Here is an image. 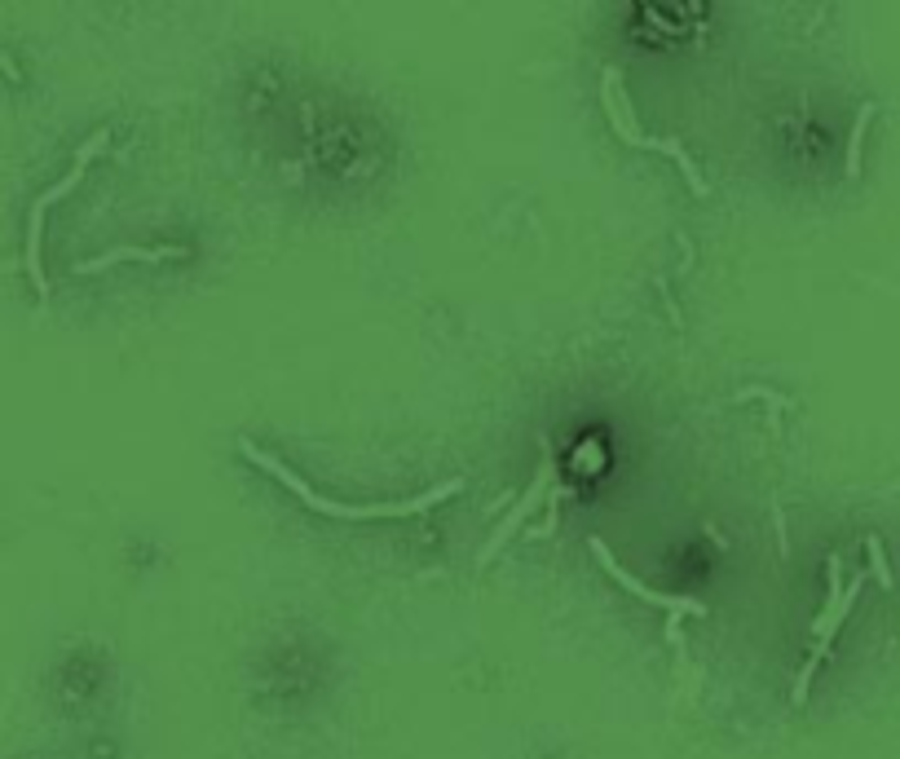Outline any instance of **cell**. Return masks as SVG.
<instances>
[{"instance_id":"cell-1","label":"cell","mask_w":900,"mask_h":759,"mask_svg":"<svg viewBox=\"0 0 900 759\" xmlns=\"http://www.w3.org/2000/svg\"><path fill=\"white\" fill-rule=\"evenodd\" d=\"M239 451L252 459L256 468H265V473H274L278 481H283L287 490L300 499V504H309L314 512H323V517H345V521H371V517H411V512H424V508H433V504H442V499H450V495H459L464 490V477H450V481H442V486H433V490H424V495H415V499H402V504H336V499H327V495H318V490H309V481H300L292 468L287 464H278L274 455H265L261 446H252L248 437H239Z\"/></svg>"},{"instance_id":"cell-2","label":"cell","mask_w":900,"mask_h":759,"mask_svg":"<svg viewBox=\"0 0 900 759\" xmlns=\"http://www.w3.org/2000/svg\"><path fill=\"white\" fill-rule=\"evenodd\" d=\"M830 592H825V605H821V614H817V623H812V654H808V662H803V671H799V680H795V693H790V702L795 707H803L808 702V684H812V676H817V667H821V658L830 654V640H834V632L843 627V618H848V609L856 605V596H861V579H852L848 587H839V579H843V561L839 557H830Z\"/></svg>"},{"instance_id":"cell-3","label":"cell","mask_w":900,"mask_h":759,"mask_svg":"<svg viewBox=\"0 0 900 759\" xmlns=\"http://www.w3.org/2000/svg\"><path fill=\"white\" fill-rule=\"evenodd\" d=\"M106 142H111V128H98V133L89 137V142L80 146V155H75V164H71V173L58 181V186H49L45 195H40L36 203H31V221H27V274H31V283H36V296L45 301L49 296V279H45V270H40V230H45V212L58 203L62 195H71L75 186H80V177L89 173V164L98 159L102 151H106Z\"/></svg>"},{"instance_id":"cell-4","label":"cell","mask_w":900,"mask_h":759,"mask_svg":"<svg viewBox=\"0 0 900 759\" xmlns=\"http://www.w3.org/2000/svg\"><path fill=\"white\" fill-rule=\"evenodd\" d=\"M600 102H605V115H609V124H614V133L623 137L627 146H640V151H662V155H671L675 164H680V173H684V181H689V190L693 195H706V181H702V173H698V164H693L689 155H684V146L680 142H667V137H645L636 128V120H631V111H627V98H618V71L609 67L605 71V84H600Z\"/></svg>"},{"instance_id":"cell-5","label":"cell","mask_w":900,"mask_h":759,"mask_svg":"<svg viewBox=\"0 0 900 759\" xmlns=\"http://www.w3.org/2000/svg\"><path fill=\"white\" fill-rule=\"evenodd\" d=\"M587 552H592V557L600 561V570H605V574H609V579H614L618 587H627L631 596H640V601L653 605V609H667V614H671L667 636H671L675 654H684V640H680V614H698V618H706V605H702V601H693V596H667V592H653V587H645V583L636 579V574H627L623 565L614 561V552H609L605 543L596 539V534H592V539H587Z\"/></svg>"},{"instance_id":"cell-6","label":"cell","mask_w":900,"mask_h":759,"mask_svg":"<svg viewBox=\"0 0 900 759\" xmlns=\"http://www.w3.org/2000/svg\"><path fill=\"white\" fill-rule=\"evenodd\" d=\"M552 486H556V459H552V451H548V442H543V459H539V473H534V481L525 486V495L517 499V504L508 508V517L495 526V534H490V543L481 548V557H477V570H486L490 561L499 557V548L512 539V534L521 530V521H530V512L543 504V499L552 495Z\"/></svg>"},{"instance_id":"cell-7","label":"cell","mask_w":900,"mask_h":759,"mask_svg":"<svg viewBox=\"0 0 900 759\" xmlns=\"http://www.w3.org/2000/svg\"><path fill=\"white\" fill-rule=\"evenodd\" d=\"M186 256V248H115V252H106V256H93V261H80L75 265V274H98V270H111V265H120V261H181Z\"/></svg>"},{"instance_id":"cell-8","label":"cell","mask_w":900,"mask_h":759,"mask_svg":"<svg viewBox=\"0 0 900 759\" xmlns=\"http://www.w3.org/2000/svg\"><path fill=\"white\" fill-rule=\"evenodd\" d=\"M870 120H874V102H865L861 115H856L852 137H848V181L861 177V142H865V128H870Z\"/></svg>"},{"instance_id":"cell-9","label":"cell","mask_w":900,"mask_h":759,"mask_svg":"<svg viewBox=\"0 0 900 759\" xmlns=\"http://www.w3.org/2000/svg\"><path fill=\"white\" fill-rule=\"evenodd\" d=\"M865 552H870V570H874V579L883 583V587H892V570H887V561H883V543H878V539H865Z\"/></svg>"}]
</instances>
